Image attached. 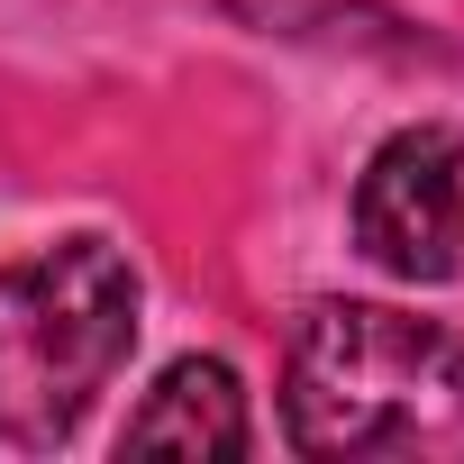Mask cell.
<instances>
[{
	"instance_id": "6da1fadb",
	"label": "cell",
	"mask_w": 464,
	"mask_h": 464,
	"mask_svg": "<svg viewBox=\"0 0 464 464\" xmlns=\"http://www.w3.org/2000/svg\"><path fill=\"white\" fill-rule=\"evenodd\" d=\"M283 437L301 455H446L464 446V337L382 301H319L292 328Z\"/></svg>"
},
{
	"instance_id": "7a4b0ae2",
	"label": "cell",
	"mask_w": 464,
	"mask_h": 464,
	"mask_svg": "<svg viewBox=\"0 0 464 464\" xmlns=\"http://www.w3.org/2000/svg\"><path fill=\"white\" fill-rule=\"evenodd\" d=\"M137 346V265L110 237H64L0 265V437L55 446Z\"/></svg>"
},
{
	"instance_id": "3957f363",
	"label": "cell",
	"mask_w": 464,
	"mask_h": 464,
	"mask_svg": "<svg viewBox=\"0 0 464 464\" xmlns=\"http://www.w3.org/2000/svg\"><path fill=\"white\" fill-rule=\"evenodd\" d=\"M355 246L401 283H446L464 265V137L401 128L355 182Z\"/></svg>"
},
{
	"instance_id": "277c9868",
	"label": "cell",
	"mask_w": 464,
	"mask_h": 464,
	"mask_svg": "<svg viewBox=\"0 0 464 464\" xmlns=\"http://www.w3.org/2000/svg\"><path fill=\"white\" fill-rule=\"evenodd\" d=\"M128 455H246L256 428H246V392L218 355H182L137 410H128Z\"/></svg>"
}]
</instances>
